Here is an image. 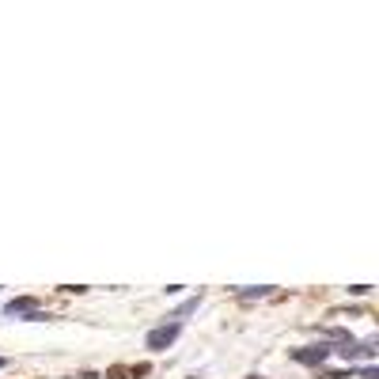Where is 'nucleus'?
Segmentation results:
<instances>
[{
    "label": "nucleus",
    "instance_id": "1",
    "mask_svg": "<svg viewBox=\"0 0 379 379\" xmlns=\"http://www.w3.org/2000/svg\"><path fill=\"white\" fill-rule=\"evenodd\" d=\"M179 334H182V322H159V326H152L148 330V338H144V345L152 349V353H164V349H171L174 341H179Z\"/></svg>",
    "mask_w": 379,
    "mask_h": 379
},
{
    "label": "nucleus",
    "instance_id": "2",
    "mask_svg": "<svg viewBox=\"0 0 379 379\" xmlns=\"http://www.w3.org/2000/svg\"><path fill=\"white\" fill-rule=\"evenodd\" d=\"M330 353H334V345H326V341H319V345L292 349V361H296V364H307V368H322V364L330 361Z\"/></svg>",
    "mask_w": 379,
    "mask_h": 379
},
{
    "label": "nucleus",
    "instance_id": "3",
    "mask_svg": "<svg viewBox=\"0 0 379 379\" xmlns=\"http://www.w3.org/2000/svg\"><path fill=\"white\" fill-rule=\"evenodd\" d=\"M38 311V300L34 296H16L12 304H4V319H16V315H34Z\"/></svg>",
    "mask_w": 379,
    "mask_h": 379
},
{
    "label": "nucleus",
    "instance_id": "4",
    "mask_svg": "<svg viewBox=\"0 0 379 379\" xmlns=\"http://www.w3.org/2000/svg\"><path fill=\"white\" fill-rule=\"evenodd\" d=\"M334 353H338L341 361H368V356L376 353V349H371V345H356V341H345V345L334 349Z\"/></svg>",
    "mask_w": 379,
    "mask_h": 379
},
{
    "label": "nucleus",
    "instance_id": "5",
    "mask_svg": "<svg viewBox=\"0 0 379 379\" xmlns=\"http://www.w3.org/2000/svg\"><path fill=\"white\" fill-rule=\"evenodd\" d=\"M198 304H201V292H198V296H190V300H186V304H182V307H179V311H174V315H171V322H182V319H190V315L198 311Z\"/></svg>",
    "mask_w": 379,
    "mask_h": 379
},
{
    "label": "nucleus",
    "instance_id": "6",
    "mask_svg": "<svg viewBox=\"0 0 379 379\" xmlns=\"http://www.w3.org/2000/svg\"><path fill=\"white\" fill-rule=\"evenodd\" d=\"M273 285H254V289H243V296H270Z\"/></svg>",
    "mask_w": 379,
    "mask_h": 379
},
{
    "label": "nucleus",
    "instance_id": "7",
    "mask_svg": "<svg viewBox=\"0 0 379 379\" xmlns=\"http://www.w3.org/2000/svg\"><path fill=\"white\" fill-rule=\"evenodd\" d=\"M361 379H379V368H361Z\"/></svg>",
    "mask_w": 379,
    "mask_h": 379
},
{
    "label": "nucleus",
    "instance_id": "8",
    "mask_svg": "<svg viewBox=\"0 0 379 379\" xmlns=\"http://www.w3.org/2000/svg\"><path fill=\"white\" fill-rule=\"evenodd\" d=\"M80 379H99V376H95V371H83V376Z\"/></svg>",
    "mask_w": 379,
    "mask_h": 379
},
{
    "label": "nucleus",
    "instance_id": "9",
    "mask_svg": "<svg viewBox=\"0 0 379 379\" xmlns=\"http://www.w3.org/2000/svg\"><path fill=\"white\" fill-rule=\"evenodd\" d=\"M4 364H8V361H4V356H0V368H4Z\"/></svg>",
    "mask_w": 379,
    "mask_h": 379
}]
</instances>
